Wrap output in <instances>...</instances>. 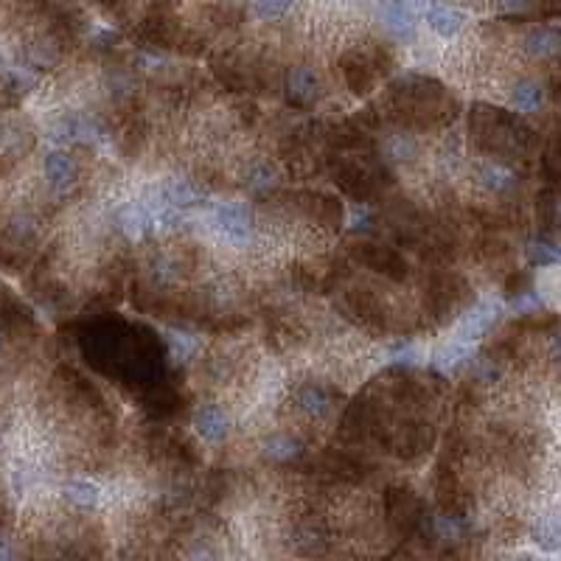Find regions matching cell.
Instances as JSON below:
<instances>
[{
	"mask_svg": "<svg viewBox=\"0 0 561 561\" xmlns=\"http://www.w3.org/2000/svg\"><path fill=\"white\" fill-rule=\"evenodd\" d=\"M214 227L231 244H247L253 239V217L244 202H222L214 208Z\"/></svg>",
	"mask_w": 561,
	"mask_h": 561,
	"instance_id": "1",
	"label": "cell"
},
{
	"mask_svg": "<svg viewBox=\"0 0 561 561\" xmlns=\"http://www.w3.org/2000/svg\"><path fill=\"white\" fill-rule=\"evenodd\" d=\"M497 318H500V306H497L494 301L477 303V309H472L469 315L458 323V328H455V337H452V340H461V343L474 345L477 340L489 335L491 326L497 323Z\"/></svg>",
	"mask_w": 561,
	"mask_h": 561,
	"instance_id": "2",
	"label": "cell"
},
{
	"mask_svg": "<svg viewBox=\"0 0 561 561\" xmlns=\"http://www.w3.org/2000/svg\"><path fill=\"white\" fill-rule=\"evenodd\" d=\"M43 177L48 183V189L54 194H68L73 185H76V177H79V169L71 155L65 152H48L46 160H43Z\"/></svg>",
	"mask_w": 561,
	"mask_h": 561,
	"instance_id": "3",
	"label": "cell"
},
{
	"mask_svg": "<svg viewBox=\"0 0 561 561\" xmlns=\"http://www.w3.org/2000/svg\"><path fill=\"white\" fill-rule=\"evenodd\" d=\"M194 429L205 444H222L231 432V419L217 404H200L194 412Z\"/></svg>",
	"mask_w": 561,
	"mask_h": 561,
	"instance_id": "4",
	"label": "cell"
},
{
	"mask_svg": "<svg viewBox=\"0 0 561 561\" xmlns=\"http://www.w3.org/2000/svg\"><path fill=\"white\" fill-rule=\"evenodd\" d=\"M377 14L382 20V26L387 29V34L399 39H410L415 34V14L407 0H379Z\"/></svg>",
	"mask_w": 561,
	"mask_h": 561,
	"instance_id": "5",
	"label": "cell"
},
{
	"mask_svg": "<svg viewBox=\"0 0 561 561\" xmlns=\"http://www.w3.org/2000/svg\"><path fill=\"white\" fill-rule=\"evenodd\" d=\"M118 225L121 231L127 234L130 239H143L149 231L157 227V219H155V205L152 202H130L121 208L118 214Z\"/></svg>",
	"mask_w": 561,
	"mask_h": 561,
	"instance_id": "6",
	"label": "cell"
},
{
	"mask_svg": "<svg viewBox=\"0 0 561 561\" xmlns=\"http://www.w3.org/2000/svg\"><path fill=\"white\" fill-rule=\"evenodd\" d=\"M295 402L301 407V412L311 421H326L331 415V396L320 387V385H303L298 393H295Z\"/></svg>",
	"mask_w": 561,
	"mask_h": 561,
	"instance_id": "7",
	"label": "cell"
},
{
	"mask_svg": "<svg viewBox=\"0 0 561 561\" xmlns=\"http://www.w3.org/2000/svg\"><path fill=\"white\" fill-rule=\"evenodd\" d=\"M286 90L293 93V98L298 104H309L320 96V76L311 71V68H293L289 71V79H286Z\"/></svg>",
	"mask_w": 561,
	"mask_h": 561,
	"instance_id": "8",
	"label": "cell"
},
{
	"mask_svg": "<svg viewBox=\"0 0 561 561\" xmlns=\"http://www.w3.org/2000/svg\"><path fill=\"white\" fill-rule=\"evenodd\" d=\"M157 197L163 202H169L174 208H191L197 202H202L205 191L200 189V185H194L191 180H169L163 185V189L157 191Z\"/></svg>",
	"mask_w": 561,
	"mask_h": 561,
	"instance_id": "9",
	"label": "cell"
},
{
	"mask_svg": "<svg viewBox=\"0 0 561 561\" xmlns=\"http://www.w3.org/2000/svg\"><path fill=\"white\" fill-rule=\"evenodd\" d=\"M477 180H480V185H483L486 191H491L497 197H503V194H508V191L516 189L514 172H508L506 166H500V163H486V166H480V172H477Z\"/></svg>",
	"mask_w": 561,
	"mask_h": 561,
	"instance_id": "10",
	"label": "cell"
},
{
	"mask_svg": "<svg viewBox=\"0 0 561 561\" xmlns=\"http://www.w3.org/2000/svg\"><path fill=\"white\" fill-rule=\"evenodd\" d=\"M525 51L533 59H553L561 54V34L553 29H536L525 37Z\"/></svg>",
	"mask_w": 561,
	"mask_h": 561,
	"instance_id": "11",
	"label": "cell"
},
{
	"mask_svg": "<svg viewBox=\"0 0 561 561\" xmlns=\"http://www.w3.org/2000/svg\"><path fill=\"white\" fill-rule=\"evenodd\" d=\"M62 497H65V503H71L73 508L90 511L101 503V486L90 480H71L62 486Z\"/></svg>",
	"mask_w": 561,
	"mask_h": 561,
	"instance_id": "12",
	"label": "cell"
},
{
	"mask_svg": "<svg viewBox=\"0 0 561 561\" xmlns=\"http://www.w3.org/2000/svg\"><path fill=\"white\" fill-rule=\"evenodd\" d=\"M427 20H429V29L435 34H441V37H455V34L463 29V23H466L463 12H458L455 6H444V4L432 6L429 14H427Z\"/></svg>",
	"mask_w": 561,
	"mask_h": 561,
	"instance_id": "13",
	"label": "cell"
},
{
	"mask_svg": "<svg viewBox=\"0 0 561 561\" xmlns=\"http://www.w3.org/2000/svg\"><path fill=\"white\" fill-rule=\"evenodd\" d=\"M511 104L523 113H536L545 104V90L536 85V81H519L511 90Z\"/></svg>",
	"mask_w": 561,
	"mask_h": 561,
	"instance_id": "14",
	"label": "cell"
},
{
	"mask_svg": "<svg viewBox=\"0 0 561 561\" xmlns=\"http://www.w3.org/2000/svg\"><path fill=\"white\" fill-rule=\"evenodd\" d=\"M264 452H267L269 461L286 463V461H293L301 455V444L293 438V435H273V438L264 444Z\"/></svg>",
	"mask_w": 561,
	"mask_h": 561,
	"instance_id": "15",
	"label": "cell"
},
{
	"mask_svg": "<svg viewBox=\"0 0 561 561\" xmlns=\"http://www.w3.org/2000/svg\"><path fill=\"white\" fill-rule=\"evenodd\" d=\"M466 357H472V345L461 343V340H449L438 354H435V365L441 370H452L455 365H461Z\"/></svg>",
	"mask_w": 561,
	"mask_h": 561,
	"instance_id": "16",
	"label": "cell"
},
{
	"mask_svg": "<svg viewBox=\"0 0 561 561\" xmlns=\"http://www.w3.org/2000/svg\"><path fill=\"white\" fill-rule=\"evenodd\" d=\"M247 185L253 191H267L276 185V169L267 160H256L251 169H247Z\"/></svg>",
	"mask_w": 561,
	"mask_h": 561,
	"instance_id": "17",
	"label": "cell"
},
{
	"mask_svg": "<svg viewBox=\"0 0 561 561\" xmlns=\"http://www.w3.org/2000/svg\"><path fill=\"white\" fill-rule=\"evenodd\" d=\"M528 259L536 267H553L561 264V247L553 242H531L528 247Z\"/></svg>",
	"mask_w": 561,
	"mask_h": 561,
	"instance_id": "18",
	"label": "cell"
},
{
	"mask_svg": "<svg viewBox=\"0 0 561 561\" xmlns=\"http://www.w3.org/2000/svg\"><path fill=\"white\" fill-rule=\"evenodd\" d=\"M385 155L396 163H407L410 157H415V140L410 135H390L385 140Z\"/></svg>",
	"mask_w": 561,
	"mask_h": 561,
	"instance_id": "19",
	"label": "cell"
},
{
	"mask_svg": "<svg viewBox=\"0 0 561 561\" xmlns=\"http://www.w3.org/2000/svg\"><path fill=\"white\" fill-rule=\"evenodd\" d=\"M536 542L542 548H548V550L561 545V523L558 519H545V523L536 528Z\"/></svg>",
	"mask_w": 561,
	"mask_h": 561,
	"instance_id": "20",
	"label": "cell"
},
{
	"mask_svg": "<svg viewBox=\"0 0 561 561\" xmlns=\"http://www.w3.org/2000/svg\"><path fill=\"white\" fill-rule=\"evenodd\" d=\"M169 340H172V345L177 348V354H180V357H191V351L197 348V343H194L191 337H185V335H172Z\"/></svg>",
	"mask_w": 561,
	"mask_h": 561,
	"instance_id": "21",
	"label": "cell"
},
{
	"mask_svg": "<svg viewBox=\"0 0 561 561\" xmlns=\"http://www.w3.org/2000/svg\"><path fill=\"white\" fill-rule=\"evenodd\" d=\"M533 306H539V301L531 298V295H525V298H519V301H516V309H533Z\"/></svg>",
	"mask_w": 561,
	"mask_h": 561,
	"instance_id": "22",
	"label": "cell"
},
{
	"mask_svg": "<svg viewBox=\"0 0 561 561\" xmlns=\"http://www.w3.org/2000/svg\"><path fill=\"white\" fill-rule=\"evenodd\" d=\"M553 357L561 362V335H558V337H556V343H553Z\"/></svg>",
	"mask_w": 561,
	"mask_h": 561,
	"instance_id": "23",
	"label": "cell"
},
{
	"mask_svg": "<svg viewBox=\"0 0 561 561\" xmlns=\"http://www.w3.org/2000/svg\"><path fill=\"white\" fill-rule=\"evenodd\" d=\"M4 351H6V335L0 331V357H4Z\"/></svg>",
	"mask_w": 561,
	"mask_h": 561,
	"instance_id": "24",
	"label": "cell"
},
{
	"mask_svg": "<svg viewBox=\"0 0 561 561\" xmlns=\"http://www.w3.org/2000/svg\"><path fill=\"white\" fill-rule=\"evenodd\" d=\"M556 219H558V225H561V200H558V205H556Z\"/></svg>",
	"mask_w": 561,
	"mask_h": 561,
	"instance_id": "25",
	"label": "cell"
}]
</instances>
